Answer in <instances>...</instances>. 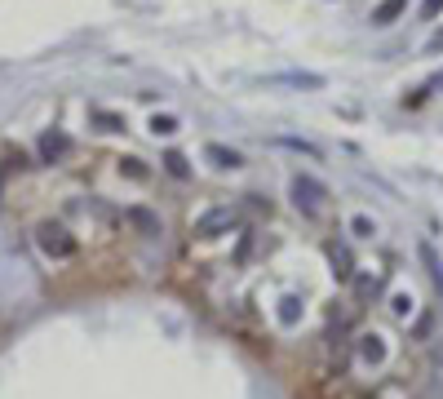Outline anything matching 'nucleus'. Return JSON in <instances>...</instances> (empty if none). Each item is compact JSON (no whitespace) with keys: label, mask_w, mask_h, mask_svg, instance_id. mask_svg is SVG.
<instances>
[{"label":"nucleus","mask_w":443,"mask_h":399,"mask_svg":"<svg viewBox=\"0 0 443 399\" xmlns=\"http://www.w3.org/2000/svg\"><path fill=\"white\" fill-rule=\"evenodd\" d=\"M151 133H155V138H173V133H177V116H151Z\"/></svg>","instance_id":"13"},{"label":"nucleus","mask_w":443,"mask_h":399,"mask_svg":"<svg viewBox=\"0 0 443 399\" xmlns=\"http://www.w3.org/2000/svg\"><path fill=\"white\" fill-rule=\"evenodd\" d=\"M164 173H169V178H177V182H186V178H191L186 155H182V151H169V155H164Z\"/></svg>","instance_id":"11"},{"label":"nucleus","mask_w":443,"mask_h":399,"mask_svg":"<svg viewBox=\"0 0 443 399\" xmlns=\"http://www.w3.org/2000/svg\"><path fill=\"white\" fill-rule=\"evenodd\" d=\"M204 160H209L213 169H239V164H244V155H239L235 147H222V142H209V147H204Z\"/></svg>","instance_id":"6"},{"label":"nucleus","mask_w":443,"mask_h":399,"mask_svg":"<svg viewBox=\"0 0 443 399\" xmlns=\"http://www.w3.org/2000/svg\"><path fill=\"white\" fill-rule=\"evenodd\" d=\"M93 125H102L106 133H120V129H124V120L111 116V111H93Z\"/></svg>","instance_id":"16"},{"label":"nucleus","mask_w":443,"mask_h":399,"mask_svg":"<svg viewBox=\"0 0 443 399\" xmlns=\"http://www.w3.org/2000/svg\"><path fill=\"white\" fill-rule=\"evenodd\" d=\"M289 196H293V204H297V209H302V213H310V217H315V213H324V204L332 200V196H328V187L319 182L315 173H297L293 182H289Z\"/></svg>","instance_id":"1"},{"label":"nucleus","mask_w":443,"mask_h":399,"mask_svg":"<svg viewBox=\"0 0 443 399\" xmlns=\"http://www.w3.org/2000/svg\"><path fill=\"white\" fill-rule=\"evenodd\" d=\"M430 89H443V71H439V76H435V80H430Z\"/></svg>","instance_id":"22"},{"label":"nucleus","mask_w":443,"mask_h":399,"mask_svg":"<svg viewBox=\"0 0 443 399\" xmlns=\"http://www.w3.org/2000/svg\"><path fill=\"white\" fill-rule=\"evenodd\" d=\"M124 222H134L142 235H160V231H164V226H160V217H155L151 209H142V204H138V209H129V213H124Z\"/></svg>","instance_id":"10"},{"label":"nucleus","mask_w":443,"mask_h":399,"mask_svg":"<svg viewBox=\"0 0 443 399\" xmlns=\"http://www.w3.org/2000/svg\"><path fill=\"white\" fill-rule=\"evenodd\" d=\"M328 262H332V275L337 280H355V258L341 240H328Z\"/></svg>","instance_id":"5"},{"label":"nucleus","mask_w":443,"mask_h":399,"mask_svg":"<svg viewBox=\"0 0 443 399\" xmlns=\"http://www.w3.org/2000/svg\"><path fill=\"white\" fill-rule=\"evenodd\" d=\"M351 235H355V240H373V235H377V222H373L368 213H355V217H351Z\"/></svg>","instance_id":"12"},{"label":"nucleus","mask_w":443,"mask_h":399,"mask_svg":"<svg viewBox=\"0 0 443 399\" xmlns=\"http://www.w3.org/2000/svg\"><path fill=\"white\" fill-rule=\"evenodd\" d=\"M359 359H364V364H386V342H381L377 333H364L359 337Z\"/></svg>","instance_id":"8"},{"label":"nucleus","mask_w":443,"mask_h":399,"mask_svg":"<svg viewBox=\"0 0 443 399\" xmlns=\"http://www.w3.org/2000/svg\"><path fill=\"white\" fill-rule=\"evenodd\" d=\"M403 9H408V0H381V5L373 9V18H368V22H373V27H390V22H399V14H403Z\"/></svg>","instance_id":"9"},{"label":"nucleus","mask_w":443,"mask_h":399,"mask_svg":"<svg viewBox=\"0 0 443 399\" xmlns=\"http://www.w3.org/2000/svg\"><path fill=\"white\" fill-rule=\"evenodd\" d=\"M390 311H394L399 320H408V315H412V297H408V293H394V297H390Z\"/></svg>","instance_id":"17"},{"label":"nucleus","mask_w":443,"mask_h":399,"mask_svg":"<svg viewBox=\"0 0 443 399\" xmlns=\"http://www.w3.org/2000/svg\"><path fill=\"white\" fill-rule=\"evenodd\" d=\"M421 258H426V266H430V275H435V284H443V266H439V258H435V249L421 244Z\"/></svg>","instance_id":"19"},{"label":"nucleus","mask_w":443,"mask_h":399,"mask_svg":"<svg viewBox=\"0 0 443 399\" xmlns=\"http://www.w3.org/2000/svg\"><path fill=\"white\" fill-rule=\"evenodd\" d=\"M443 14V0H426L421 5V18H439Z\"/></svg>","instance_id":"20"},{"label":"nucleus","mask_w":443,"mask_h":399,"mask_svg":"<svg viewBox=\"0 0 443 399\" xmlns=\"http://www.w3.org/2000/svg\"><path fill=\"white\" fill-rule=\"evenodd\" d=\"M430 49H435V54H443V31H435V36H430Z\"/></svg>","instance_id":"21"},{"label":"nucleus","mask_w":443,"mask_h":399,"mask_svg":"<svg viewBox=\"0 0 443 399\" xmlns=\"http://www.w3.org/2000/svg\"><path fill=\"white\" fill-rule=\"evenodd\" d=\"M239 222V213L231 204H218V209L200 213L195 217V240H218V235H231V226Z\"/></svg>","instance_id":"3"},{"label":"nucleus","mask_w":443,"mask_h":399,"mask_svg":"<svg viewBox=\"0 0 443 399\" xmlns=\"http://www.w3.org/2000/svg\"><path fill=\"white\" fill-rule=\"evenodd\" d=\"M120 173H129V178H138V182H147V164H142V160H120Z\"/></svg>","instance_id":"18"},{"label":"nucleus","mask_w":443,"mask_h":399,"mask_svg":"<svg viewBox=\"0 0 443 399\" xmlns=\"http://www.w3.org/2000/svg\"><path fill=\"white\" fill-rule=\"evenodd\" d=\"M297 320H302V302H297V297H284V302H280V324H297Z\"/></svg>","instance_id":"14"},{"label":"nucleus","mask_w":443,"mask_h":399,"mask_svg":"<svg viewBox=\"0 0 443 399\" xmlns=\"http://www.w3.org/2000/svg\"><path fill=\"white\" fill-rule=\"evenodd\" d=\"M280 147H293V151L310 155V160H319V147H315V142H302V138H280Z\"/></svg>","instance_id":"15"},{"label":"nucleus","mask_w":443,"mask_h":399,"mask_svg":"<svg viewBox=\"0 0 443 399\" xmlns=\"http://www.w3.org/2000/svg\"><path fill=\"white\" fill-rule=\"evenodd\" d=\"M381 288H386V271H377V275H368V271L359 275V271H355V297H359V302H373Z\"/></svg>","instance_id":"7"},{"label":"nucleus","mask_w":443,"mask_h":399,"mask_svg":"<svg viewBox=\"0 0 443 399\" xmlns=\"http://www.w3.org/2000/svg\"><path fill=\"white\" fill-rule=\"evenodd\" d=\"M35 244H40L45 258H58V262H67V258H76V235L67 231V226H58V222H40V231H35Z\"/></svg>","instance_id":"2"},{"label":"nucleus","mask_w":443,"mask_h":399,"mask_svg":"<svg viewBox=\"0 0 443 399\" xmlns=\"http://www.w3.org/2000/svg\"><path fill=\"white\" fill-rule=\"evenodd\" d=\"M35 151H40V160H45V164H58V160H67V151H71V138H67L63 129H49V133H40Z\"/></svg>","instance_id":"4"}]
</instances>
